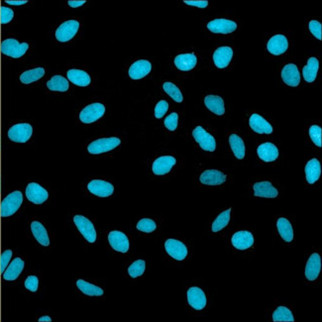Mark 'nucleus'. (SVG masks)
Here are the masks:
<instances>
[{"label":"nucleus","instance_id":"1","mask_svg":"<svg viewBox=\"0 0 322 322\" xmlns=\"http://www.w3.org/2000/svg\"><path fill=\"white\" fill-rule=\"evenodd\" d=\"M23 203V196L20 191H13L8 195L0 205V215L1 217H8L13 215L21 206Z\"/></svg>","mask_w":322,"mask_h":322},{"label":"nucleus","instance_id":"2","mask_svg":"<svg viewBox=\"0 0 322 322\" xmlns=\"http://www.w3.org/2000/svg\"><path fill=\"white\" fill-rule=\"evenodd\" d=\"M28 48L29 45L27 43H19L15 39H6L1 43V46H0L2 54L13 59L21 58L26 53Z\"/></svg>","mask_w":322,"mask_h":322},{"label":"nucleus","instance_id":"3","mask_svg":"<svg viewBox=\"0 0 322 322\" xmlns=\"http://www.w3.org/2000/svg\"><path fill=\"white\" fill-rule=\"evenodd\" d=\"M33 128L28 123H20L12 126L8 131V137L16 143H26L32 136Z\"/></svg>","mask_w":322,"mask_h":322},{"label":"nucleus","instance_id":"4","mask_svg":"<svg viewBox=\"0 0 322 322\" xmlns=\"http://www.w3.org/2000/svg\"><path fill=\"white\" fill-rule=\"evenodd\" d=\"M121 141L119 138L116 137H111V138H102L95 140L94 142L90 143L89 146L88 147V150L90 154L92 155H98V154H103L106 152H109L116 147L120 145Z\"/></svg>","mask_w":322,"mask_h":322},{"label":"nucleus","instance_id":"5","mask_svg":"<svg viewBox=\"0 0 322 322\" xmlns=\"http://www.w3.org/2000/svg\"><path fill=\"white\" fill-rule=\"evenodd\" d=\"M80 23L77 20H69L63 22L56 31V38L59 42H69L78 33Z\"/></svg>","mask_w":322,"mask_h":322},{"label":"nucleus","instance_id":"6","mask_svg":"<svg viewBox=\"0 0 322 322\" xmlns=\"http://www.w3.org/2000/svg\"><path fill=\"white\" fill-rule=\"evenodd\" d=\"M192 136L195 140L199 143V145L207 152H213L216 149V141L214 137L206 132L202 126H198L195 130L192 131Z\"/></svg>","mask_w":322,"mask_h":322},{"label":"nucleus","instance_id":"7","mask_svg":"<svg viewBox=\"0 0 322 322\" xmlns=\"http://www.w3.org/2000/svg\"><path fill=\"white\" fill-rule=\"evenodd\" d=\"M105 112V107L101 103H92L85 107L81 114H80V119L82 122L86 124L93 123L97 121L99 118L103 116Z\"/></svg>","mask_w":322,"mask_h":322},{"label":"nucleus","instance_id":"8","mask_svg":"<svg viewBox=\"0 0 322 322\" xmlns=\"http://www.w3.org/2000/svg\"><path fill=\"white\" fill-rule=\"evenodd\" d=\"M74 222L77 225L79 231L83 234V236L89 242L93 243L96 240V231L89 219L83 215H76L74 217Z\"/></svg>","mask_w":322,"mask_h":322},{"label":"nucleus","instance_id":"9","mask_svg":"<svg viewBox=\"0 0 322 322\" xmlns=\"http://www.w3.org/2000/svg\"><path fill=\"white\" fill-rule=\"evenodd\" d=\"M26 197L29 202L35 205H41L48 200V191L36 182H31L26 187Z\"/></svg>","mask_w":322,"mask_h":322},{"label":"nucleus","instance_id":"10","mask_svg":"<svg viewBox=\"0 0 322 322\" xmlns=\"http://www.w3.org/2000/svg\"><path fill=\"white\" fill-rule=\"evenodd\" d=\"M165 249L167 253L177 261H182L187 256V249L185 245L176 239H169L165 243Z\"/></svg>","mask_w":322,"mask_h":322},{"label":"nucleus","instance_id":"11","mask_svg":"<svg viewBox=\"0 0 322 322\" xmlns=\"http://www.w3.org/2000/svg\"><path fill=\"white\" fill-rule=\"evenodd\" d=\"M187 301L192 308L202 310L205 307L207 299L205 292L202 289L193 287L187 291Z\"/></svg>","mask_w":322,"mask_h":322},{"label":"nucleus","instance_id":"12","mask_svg":"<svg viewBox=\"0 0 322 322\" xmlns=\"http://www.w3.org/2000/svg\"><path fill=\"white\" fill-rule=\"evenodd\" d=\"M88 188L92 193V195L100 197V198L110 197L114 191V187L110 182H107V181L101 180V179L91 180L88 183Z\"/></svg>","mask_w":322,"mask_h":322},{"label":"nucleus","instance_id":"13","mask_svg":"<svg viewBox=\"0 0 322 322\" xmlns=\"http://www.w3.org/2000/svg\"><path fill=\"white\" fill-rule=\"evenodd\" d=\"M207 28L215 34H230L236 30L237 24L227 19H215L207 24Z\"/></svg>","mask_w":322,"mask_h":322},{"label":"nucleus","instance_id":"14","mask_svg":"<svg viewBox=\"0 0 322 322\" xmlns=\"http://www.w3.org/2000/svg\"><path fill=\"white\" fill-rule=\"evenodd\" d=\"M249 124L252 130H254L256 133L271 134L273 132L272 125L259 114H252L249 120Z\"/></svg>","mask_w":322,"mask_h":322},{"label":"nucleus","instance_id":"15","mask_svg":"<svg viewBox=\"0 0 322 322\" xmlns=\"http://www.w3.org/2000/svg\"><path fill=\"white\" fill-rule=\"evenodd\" d=\"M152 64L146 59H140L135 61L129 69V76L132 80H140L150 74Z\"/></svg>","mask_w":322,"mask_h":322},{"label":"nucleus","instance_id":"16","mask_svg":"<svg viewBox=\"0 0 322 322\" xmlns=\"http://www.w3.org/2000/svg\"><path fill=\"white\" fill-rule=\"evenodd\" d=\"M108 241L115 251L126 253L129 250V240L127 236L120 231H111L108 235Z\"/></svg>","mask_w":322,"mask_h":322},{"label":"nucleus","instance_id":"17","mask_svg":"<svg viewBox=\"0 0 322 322\" xmlns=\"http://www.w3.org/2000/svg\"><path fill=\"white\" fill-rule=\"evenodd\" d=\"M253 188H254V196L256 197L275 199L279 195L278 189L275 188L270 181L256 182L253 185Z\"/></svg>","mask_w":322,"mask_h":322},{"label":"nucleus","instance_id":"18","mask_svg":"<svg viewBox=\"0 0 322 322\" xmlns=\"http://www.w3.org/2000/svg\"><path fill=\"white\" fill-rule=\"evenodd\" d=\"M321 271V259L317 253L312 254L305 267V277L308 281H315Z\"/></svg>","mask_w":322,"mask_h":322},{"label":"nucleus","instance_id":"19","mask_svg":"<svg viewBox=\"0 0 322 322\" xmlns=\"http://www.w3.org/2000/svg\"><path fill=\"white\" fill-rule=\"evenodd\" d=\"M176 163V160L172 156L160 157L153 164V173L157 176H164L171 172Z\"/></svg>","mask_w":322,"mask_h":322},{"label":"nucleus","instance_id":"20","mask_svg":"<svg viewBox=\"0 0 322 322\" xmlns=\"http://www.w3.org/2000/svg\"><path fill=\"white\" fill-rule=\"evenodd\" d=\"M233 57V50L230 47H220L213 54V61L218 69L228 67Z\"/></svg>","mask_w":322,"mask_h":322},{"label":"nucleus","instance_id":"21","mask_svg":"<svg viewBox=\"0 0 322 322\" xmlns=\"http://www.w3.org/2000/svg\"><path fill=\"white\" fill-rule=\"evenodd\" d=\"M232 245L238 250H246L253 246L254 237L249 231L236 232L231 239Z\"/></svg>","mask_w":322,"mask_h":322},{"label":"nucleus","instance_id":"22","mask_svg":"<svg viewBox=\"0 0 322 322\" xmlns=\"http://www.w3.org/2000/svg\"><path fill=\"white\" fill-rule=\"evenodd\" d=\"M282 78L284 83L290 87H297L300 83V74L293 63H289L283 69Z\"/></svg>","mask_w":322,"mask_h":322},{"label":"nucleus","instance_id":"23","mask_svg":"<svg viewBox=\"0 0 322 322\" xmlns=\"http://www.w3.org/2000/svg\"><path fill=\"white\" fill-rule=\"evenodd\" d=\"M268 51L275 55L279 56L284 54L289 48V42L286 36L284 35H275L268 42Z\"/></svg>","mask_w":322,"mask_h":322},{"label":"nucleus","instance_id":"24","mask_svg":"<svg viewBox=\"0 0 322 322\" xmlns=\"http://www.w3.org/2000/svg\"><path fill=\"white\" fill-rule=\"evenodd\" d=\"M198 59L196 55L191 53V54H181L176 57L175 59V64L176 67L183 72H187L192 70L197 66Z\"/></svg>","mask_w":322,"mask_h":322},{"label":"nucleus","instance_id":"25","mask_svg":"<svg viewBox=\"0 0 322 322\" xmlns=\"http://www.w3.org/2000/svg\"><path fill=\"white\" fill-rule=\"evenodd\" d=\"M257 153H258V156H259V158L262 161L266 162V163L274 162L279 157V150L272 143L261 144L259 147H258Z\"/></svg>","mask_w":322,"mask_h":322},{"label":"nucleus","instance_id":"26","mask_svg":"<svg viewBox=\"0 0 322 322\" xmlns=\"http://www.w3.org/2000/svg\"><path fill=\"white\" fill-rule=\"evenodd\" d=\"M200 180L206 185H219L225 182L226 176L217 170H207L202 174Z\"/></svg>","mask_w":322,"mask_h":322},{"label":"nucleus","instance_id":"27","mask_svg":"<svg viewBox=\"0 0 322 322\" xmlns=\"http://www.w3.org/2000/svg\"><path fill=\"white\" fill-rule=\"evenodd\" d=\"M24 269V261L21 260L20 258L14 259L10 265L6 268L3 274V279L5 281H15L21 274Z\"/></svg>","mask_w":322,"mask_h":322},{"label":"nucleus","instance_id":"28","mask_svg":"<svg viewBox=\"0 0 322 322\" xmlns=\"http://www.w3.org/2000/svg\"><path fill=\"white\" fill-rule=\"evenodd\" d=\"M321 175V166L317 159L310 160L305 166V176L308 183L312 184L319 179Z\"/></svg>","mask_w":322,"mask_h":322},{"label":"nucleus","instance_id":"29","mask_svg":"<svg viewBox=\"0 0 322 322\" xmlns=\"http://www.w3.org/2000/svg\"><path fill=\"white\" fill-rule=\"evenodd\" d=\"M319 69V61L316 58H310L307 61L306 66L302 69L303 79L306 83H313L316 79Z\"/></svg>","mask_w":322,"mask_h":322},{"label":"nucleus","instance_id":"30","mask_svg":"<svg viewBox=\"0 0 322 322\" xmlns=\"http://www.w3.org/2000/svg\"><path fill=\"white\" fill-rule=\"evenodd\" d=\"M205 106L216 115H223L225 113L224 101L220 96L217 95H207L205 98Z\"/></svg>","mask_w":322,"mask_h":322},{"label":"nucleus","instance_id":"31","mask_svg":"<svg viewBox=\"0 0 322 322\" xmlns=\"http://www.w3.org/2000/svg\"><path fill=\"white\" fill-rule=\"evenodd\" d=\"M69 81L79 87H88L90 84V77L82 70H70L67 73Z\"/></svg>","mask_w":322,"mask_h":322},{"label":"nucleus","instance_id":"32","mask_svg":"<svg viewBox=\"0 0 322 322\" xmlns=\"http://www.w3.org/2000/svg\"><path fill=\"white\" fill-rule=\"evenodd\" d=\"M31 230L36 238V240L43 246H49L50 245V239L47 233L46 228L44 225L38 221H33L31 223Z\"/></svg>","mask_w":322,"mask_h":322},{"label":"nucleus","instance_id":"33","mask_svg":"<svg viewBox=\"0 0 322 322\" xmlns=\"http://www.w3.org/2000/svg\"><path fill=\"white\" fill-rule=\"evenodd\" d=\"M277 227L280 235L286 242H292L293 240V230L291 222L287 218H280L277 222Z\"/></svg>","mask_w":322,"mask_h":322},{"label":"nucleus","instance_id":"34","mask_svg":"<svg viewBox=\"0 0 322 322\" xmlns=\"http://www.w3.org/2000/svg\"><path fill=\"white\" fill-rule=\"evenodd\" d=\"M229 143L231 146V149L235 155V157L238 160H242L245 157L246 149H245V144L243 140L236 134H232L229 137Z\"/></svg>","mask_w":322,"mask_h":322},{"label":"nucleus","instance_id":"35","mask_svg":"<svg viewBox=\"0 0 322 322\" xmlns=\"http://www.w3.org/2000/svg\"><path fill=\"white\" fill-rule=\"evenodd\" d=\"M47 87L53 91H67L69 89V82L61 76H55L47 83Z\"/></svg>","mask_w":322,"mask_h":322},{"label":"nucleus","instance_id":"36","mask_svg":"<svg viewBox=\"0 0 322 322\" xmlns=\"http://www.w3.org/2000/svg\"><path fill=\"white\" fill-rule=\"evenodd\" d=\"M78 288L87 295L89 296H100L103 294V290L92 284H89L84 280L77 281Z\"/></svg>","mask_w":322,"mask_h":322},{"label":"nucleus","instance_id":"37","mask_svg":"<svg viewBox=\"0 0 322 322\" xmlns=\"http://www.w3.org/2000/svg\"><path fill=\"white\" fill-rule=\"evenodd\" d=\"M45 75V70L43 68H36L27 72H24L21 77H20V81L21 83L25 84V85H29L32 84L34 82L39 81L41 78H43Z\"/></svg>","mask_w":322,"mask_h":322},{"label":"nucleus","instance_id":"38","mask_svg":"<svg viewBox=\"0 0 322 322\" xmlns=\"http://www.w3.org/2000/svg\"><path fill=\"white\" fill-rule=\"evenodd\" d=\"M273 320L275 322H293L294 317L288 307L279 306L273 313Z\"/></svg>","mask_w":322,"mask_h":322},{"label":"nucleus","instance_id":"39","mask_svg":"<svg viewBox=\"0 0 322 322\" xmlns=\"http://www.w3.org/2000/svg\"><path fill=\"white\" fill-rule=\"evenodd\" d=\"M230 213L231 209H227L217 216V218L212 223V232H218L228 225L230 221Z\"/></svg>","mask_w":322,"mask_h":322},{"label":"nucleus","instance_id":"40","mask_svg":"<svg viewBox=\"0 0 322 322\" xmlns=\"http://www.w3.org/2000/svg\"><path fill=\"white\" fill-rule=\"evenodd\" d=\"M163 88L175 101L181 102L183 100V97H182V94H181L179 88L176 86H175L174 84L167 82L164 84Z\"/></svg>","mask_w":322,"mask_h":322},{"label":"nucleus","instance_id":"41","mask_svg":"<svg viewBox=\"0 0 322 322\" xmlns=\"http://www.w3.org/2000/svg\"><path fill=\"white\" fill-rule=\"evenodd\" d=\"M146 269V263L143 260H137L135 261L128 269V273L132 278H138L142 276Z\"/></svg>","mask_w":322,"mask_h":322},{"label":"nucleus","instance_id":"42","mask_svg":"<svg viewBox=\"0 0 322 322\" xmlns=\"http://www.w3.org/2000/svg\"><path fill=\"white\" fill-rule=\"evenodd\" d=\"M309 137L317 147H322V129L317 125H312L309 128Z\"/></svg>","mask_w":322,"mask_h":322},{"label":"nucleus","instance_id":"43","mask_svg":"<svg viewBox=\"0 0 322 322\" xmlns=\"http://www.w3.org/2000/svg\"><path fill=\"white\" fill-rule=\"evenodd\" d=\"M156 228H157V225H156L155 221L152 219H149V218L141 219L137 224V229L142 232H145V233H151V232L155 231Z\"/></svg>","mask_w":322,"mask_h":322},{"label":"nucleus","instance_id":"44","mask_svg":"<svg viewBox=\"0 0 322 322\" xmlns=\"http://www.w3.org/2000/svg\"><path fill=\"white\" fill-rule=\"evenodd\" d=\"M11 257H12L11 250H6L0 255V274L4 273V271L6 270L7 266L9 265Z\"/></svg>","mask_w":322,"mask_h":322},{"label":"nucleus","instance_id":"45","mask_svg":"<svg viewBox=\"0 0 322 322\" xmlns=\"http://www.w3.org/2000/svg\"><path fill=\"white\" fill-rule=\"evenodd\" d=\"M13 16H14V12L12 9L4 6L0 8V23L1 24L9 23L13 19Z\"/></svg>","mask_w":322,"mask_h":322},{"label":"nucleus","instance_id":"46","mask_svg":"<svg viewBox=\"0 0 322 322\" xmlns=\"http://www.w3.org/2000/svg\"><path fill=\"white\" fill-rule=\"evenodd\" d=\"M177 121H178V115L176 112H173L167 118L165 119V126L167 127L168 130L175 131L177 127Z\"/></svg>","mask_w":322,"mask_h":322},{"label":"nucleus","instance_id":"47","mask_svg":"<svg viewBox=\"0 0 322 322\" xmlns=\"http://www.w3.org/2000/svg\"><path fill=\"white\" fill-rule=\"evenodd\" d=\"M308 28L315 38H317L320 41L322 40V25L320 22L312 20L309 22Z\"/></svg>","mask_w":322,"mask_h":322},{"label":"nucleus","instance_id":"48","mask_svg":"<svg viewBox=\"0 0 322 322\" xmlns=\"http://www.w3.org/2000/svg\"><path fill=\"white\" fill-rule=\"evenodd\" d=\"M169 109V103L166 100H161L157 103L155 107V116L156 118L160 119L162 118L168 111Z\"/></svg>","mask_w":322,"mask_h":322},{"label":"nucleus","instance_id":"49","mask_svg":"<svg viewBox=\"0 0 322 322\" xmlns=\"http://www.w3.org/2000/svg\"><path fill=\"white\" fill-rule=\"evenodd\" d=\"M39 286V280L36 276H29L25 281V288L30 292H37Z\"/></svg>","mask_w":322,"mask_h":322},{"label":"nucleus","instance_id":"50","mask_svg":"<svg viewBox=\"0 0 322 322\" xmlns=\"http://www.w3.org/2000/svg\"><path fill=\"white\" fill-rule=\"evenodd\" d=\"M185 4L190 6H197L199 8H205L208 5V1L206 0H184Z\"/></svg>","mask_w":322,"mask_h":322},{"label":"nucleus","instance_id":"51","mask_svg":"<svg viewBox=\"0 0 322 322\" xmlns=\"http://www.w3.org/2000/svg\"><path fill=\"white\" fill-rule=\"evenodd\" d=\"M69 5L73 8H77V7H80L82 5H84L86 3V0H81V1H77V0H69L68 1Z\"/></svg>","mask_w":322,"mask_h":322},{"label":"nucleus","instance_id":"52","mask_svg":"<svg viewBox=\"0 0 322 322\" xmlns=\"http://www.w3.org/2000/svg\"><path fill=\"white\" fill-rule=\"evenodd\" d=\"M6 3L10 5H23L27 3V0H18V1H13V0H6Z\"/></svg>","mask_w":322,"mask_h":322},{"label":"nucleus","instance_id":"53","mask_svg":"<svg viewBox=\"0 0 322 322\" xmlns=\"http://www.w3.org/2000/svg\"><path fill=\"white\" fill-rule=\"evenodd\" d=\"M38 321H40V322H44V321H46V322H51V321H52V318H51L50 316H42V317L39 318Z\"/></svg>","mask_w":322,"mask_h":322}]
</instances>
